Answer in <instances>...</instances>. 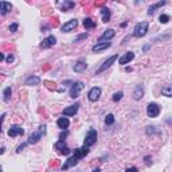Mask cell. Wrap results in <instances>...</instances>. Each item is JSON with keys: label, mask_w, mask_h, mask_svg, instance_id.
<instances>
[{"label": "cell", "mask_w": 172, "mask_h": 172, "mask_svg": "<svg viewBox=\"0 0 172 172\" xmlns=\"http://www.w3.org/2000/svg\"><path fill=\"white\" fill-rule=\"evenodd\" d=\"M148 27H149V23L148 22H140V23H137L134 26L133 28V37L134 38H143L145 37L147 33H148Z\"/></svg>", "instance_id": "cell-1"}, {"label": "cell", "mask_w": 172, "mask_h": 172, "mask_svg": "<svg viewBox=\"0 0 172 172\" xmlns=\"http://www.w3.org/2000/svg\"><path fill=\"white\" fill-rule=\"evenodd\" d=\"M46 133V125H40L39 126V129L37 130V132H34V133H31L30 134V137H28V144H37L40 139H42V136Z\"/></svg>", "instance_id": "cell-2"}, {"label": "cell", "mask_w": 172, "mask_h": 172, "mask_svg": "<svg viewBox=\"0 0 172 172\" xmlns=\"http://www.w3.org/2000/svg\"><path fill=\"white\" fill-rule=\"evenodd\" d=\"M97 139H98V134H97V130L96 129H90L88 133L85 136V145L86 147H92L97 143Z\"/></svg>", "instance_id": "cell-3"}, {"label": "cell", "mask_w": 172, "mask_h": 172, "mask_svg": "<svg viewBox=\"0 0 172 172\" xmlns=\"http://www.w3.org/2000/svg\"><path fill=\"white\" fill-rule=\"evenodd\" d=\"M117 59H119V55H117V54H116V55H112V57H109V58H108V59H106L105 62L102 63L101 66L98 67V70L96 71V75L101 74V73H104V71H105V70H108V69H109V67H110V66H112L113 63H114Z\"/></svg>", "instance_id": "cell-4"}, {"label": "cell", "mask_w": 172, "mask_h": 172, "mask_svg": "<svg viewBox=\"0 0 172 172\" xmlns=\"http://www.w3.org/2000/svg\"><path fill=\"white\" fill-rule=\"evenodd\" d=\"M83 88H85V83L82 82V81H77V82H74L73 85H71V89H70V97L71 98L78 97V94L82 92Z\"/></svg>", "instance_id": "cell-5"}, {"label": "cell", "mask_w": 172, "mask_h": 172, "mask_svg": "<svg viewBox=\"0 0 172 172\" xmlns=\"http://www.w3.org/2000/svg\"><path fill=\"white\" fill-rule=\"evenodd\" d=\"M147 114L151 117V119H153V117H157V116L160 114V106L157 105V104H155V102L148 104V106H147Z\"/></svg>", "instance_id": "cell-6"}, {"label": "cell", "mask_w": 172, "mask_h": 172, "mask_svg": "<svg viewBox=\"0 0 172 172\" xmlns=\"http://www.w3.org/2000/svg\"><path fill=\"white\" fill-rule=\"evenodd\" d=\"M54 148L57 149L58 152L61 153V155H69L70 153V148L69 147H66V144H65V141H62V140H58V141L54 144Z\"/></svg>", "instance_id": "cell-7"}, {"label": "cell", "mask_w": 172, "mask_h": 172, "mask_svg": "<svg viewBox=\"0 0 172 172\" xmlns=\"http://www.w3.org/2000/svg\"><path fill=\"white\" fill-rule=\"evenodd\" d=\"M77 26H78V20L71 19L69 22H66V23L61 27V31H62V33H70V31H73V30L77 28Z\"/></svg>", "instance_id": "cell-8"}, {"label": "cell", "mask_w": 172, "mask_h": 172, "mask_svg": "<svg viewBox=\"0 0 172 172\" xmlns=\"http://www.w3.org/2000/svg\"><path fill=\"white\" fill-rule=\"evenodd\" d=\"M24 129L19 125H11L10 129H8V136L10 137H16V136H23Z\"/></svg>", "instance_id": "cell-9"}, {"label": "cell", "mask_w": 172, "mask_h": 172, "mask_svg": "<svg viewBox=\"0 0 172 172\" xmlns=\"http://www.w3.org/2000/svg\"><path fill=\"white\" fill-rule=\"evenodd\" d=\"M78 108H79V104L77 102L74 104V105H70V106H67L63 109V116H66V117H71V116H75L77 114V112H78Z\"/></svg>", "instance_id": "cell-10"}, {"label": "cell", "mask_w": 172, "mask_h": 172, "mask_svg": "<svg viewBox=\"0 0 172 172\" xmlns=\"http://www.w3.org/2000/svg\"><path fill=\"white\" fill-rule=\"evenodd\" d=\"M101 89L99 88H92L90 89V92H89V94H88V98L90 99L92 102H96L97 99L101 97Z\"/></svg>", "instance_id": "cell-11"}, {"label": "cell", "mask_w": 172, "mask_h": 172, "mask_svg": "<svg viewBox=\"0 0 172 172\" xmlns=\"http://www.w3.org/2000/svg\"><path fill=\"white\" fill-rule=\"evenodd\" d=\"M55 43H57V38L54 37V35H50V37H47L46 39L42 40L40 47H42V48H50V47H53Z\"/></svg>", "instance_id": "cell-12"}, {"label": "cell", "mask_w": 172, "mask_h": 172, "mask_svg": "<svg viewBox=\"0 0 172 172\" xmlns=\"http://www.w3.org/2000/svg\"><path fill=\"white\" fill-rule=\"evenodd\" d=\"M78 160L79 159H77L75 156H71V157H69L66 161H65V164H63L61 168H62V171H66V169H69L70 167H74V165H77L78 164Z\"/></svg>", "instance_id": "cell-13"}, {"label": "cell", "mask_w": 172, "mask_h": 172, "mask_svg": "<svg viewBox=\"0 0 172 172\" xmlns=\"http://www.w3.org/2000/svg\"><path fill=\"white\" fill-rule=\"evenodd\" d=\"M133 58H134V54L132 51H128V53H125L121 58H119V63L120 65H126V63H129L130 61H133Z\"/></svg>", "instance_id": "cell-14"}, {"label": "cell", "mask_w": 172, "mask_h": 172, "mask_svg": "<svg viewBox=\"0 0 172 172\" xmlns=\"http://www.w3.org/2000/svg\"><path fill=\"white\" fill-rule=\"evenodd\" d=\"M89 153V147L83 145L82 148H77L74 151V156L77 157V159H82V157H85L86 155Z\"/></svg>", "instance_id": "cell-15"}, {"label": "cell", "mask_w": 172, "mask_h": 172, "mask_svg": "<svg viewBox=\"0 0 172 172\" xmlns=\"http://www.w3.org/2000/svg\"><path fill=\"white\" fill-rule=\"evenodd\" d=\"M112 46V43L109 42H104V43H97V44H94L93 46V51L94 53H99V51H104V50H106V48H109Z\"/></svg>", "instance_id": "cell-16"}, {"label": "cell", "mask_w": 172, "mask_h": 172, "mask_svg": "<svg viewBox=\"0 0 172 172\" xmlns=\"http://www.w3.org/2000/svg\"><path fill=\"white\" fill-rule=\"evenodd\" d=\"M114 35H116L114 30H112V28L106 30L105 33H104V34L101 35V38H99V42H104V40H110L112 38H114Z\"/></svg>", "instance_id": "cell-17"}, {"label": "cell", "mask_w": 172, "mask_h": 172, "mask_svg": "<svg viewBox=\"0 0 172 172\" xmlns=\"http://www.w3.org/2000/svg\"><path fill=\"white\" fill-rule=\"evenodd\" d=\"M40 83V78L37 75H30L28 78L26 79V85L27 86H37Z\"/></svg>", "instance_id": "cell-18"}, {"label": "cell", "mask_w": 172, "mask_h": 172, "mask_svg": "<svg viewBox=\"0 0 172 172\" xmlns=\"http://www.w3.org/2000/svg\"><path fill=\"white\" fill-rule=\"evenodd\" d=\"M86 67H88V65H86V62H83V61H78L74 65V67H73V70L75 71V73H82V71H85L86 70Z\"/></svg>", "instance_id": "cell-19"}, {"label": "cell", "mask_w": 172, "mask_h": 172, "mask_svg": "<svg viewBox=\"0 0 172 172\" xmlns=\"http://www.w3.org/2000/svg\"><path fill=\"white\" fill-rule=\"evenodd\" d=\"M144 97V89L143 86H136L134 88V92H133V98L136 101H139V99H141Z\"/></svg>", "instance_id": "cell-20"}, {"label": "cell", "mask_w": 172, "mask_h": 172, "mask_svg": "<svg viewBox=\"0 0 172 172\" xmlns=\"http://www.w3.org/2000/svg\"><path fill=\"white\" fill-rule=\"evenodd\" d=\"M12 10V6L10 3L7 2H2L0 3V12H2V15H7L8 12H10Z\"/></svg>", "instance_id": "cell-21"}, {"label": "cell", "mask_w": 172, "mask_h": 172, "mask_svg": "<svg viewBox=\"0 0 172 172\" xmlns=\"http://www.w3.org/2000/svg\"><path fill=\"white\" fill-rule=\"evenodd\" d=\"M57 124H58V126H59L61 129H67L69 128V125H70V121H69V119H66V117H61V119H58V121H57Z\"/></svg>", "instance_id": "cell-22"}, {"label": "cell", "mask_w": 172, "mask_h": 172, "mask_svg": "<svg viewBox=\"0 0 172 172\" xmlns=\"http://www.w3.org/2000/svg\"><path fill=\"white\" fill-rule=\"evenodd\" d=\"M101 15H102V22L104 23H108V22L110 20V11H109V8H101Z\"/></svg>", "instance_id": "cell-23"}, {"label": "cell", "mask_w": 172, "mask_h": 172, "mask_svg": "<svg viewBox=\"0 0 172 172\" xmlns=\"http://www.w3.org/2000/svg\"><path fill=\"white\" fill-rule=\"evenodd\" d=\"M145 132H147L148 136H153V134H160L161 130L157 128V126H155V125H149V126H147Z\"/></svg>", "instance_id": "cell-24"}, {"label": "cell", "mask_w": 172, "mask_h": 172, "mask_svg": "<svg viewBox=\"0 0 172 172\" xmlns=\"http://www.w3.org/2000/svg\"><path fill=\"white\" fill-rule=\"evenodd\" d=\"M163 6H165V2H157V3H155V4H152V6H149V8H148V15H152V13L157 10V8H160V7H163Z\"/></svg>", "instance_id": "cell-25"}, {"label": "cell", "mask_w": 172, "mask_h": 172, "mask_svg": "<svg viewBox=\"0 0 172 172\" xmlns=\"http://www.w3.org/2000/svg\"><path fill=\"white\" fill-rule=\"evenodd\" d=\"M83 26H85L86 30H92V28H94V27L97 26V23L93 19H90V18H86V19L83 20Z\"/></svg>", "instance_id": "cell-26"}, {"label": "cell", "mask_w": 172, "mask_h": 172, "mask_svg": "<svg viewBox=\"0 0 172 172\" xmlns=\"http://www.w3.org/2000/svg\"><path fill=\"white\" fill-rule=\"evenodd\" d=\"M12 96V89L11 88H6L4 89V92H3V97H4V101L8 102L10 101V98Z\"/></svg>", "instance_id": "cell-27"}, {"label": "cell", "mask_w": 172, "mask_h": 172, "mask_svg": "<svg viewBox=\"0 0 172 172\" xmlns=\"http://www.w3.org/2000/svg\"><path fill=\"white\" fill-rule=\"evenodd\" d=\"M75 6V3L74 2H65L62 4V11H69V10H71Z\"/></svg>", "instance_id": "cell-28"}, {"label": "cell", "mask_w": 172, "mask_h": 172, "mask_svg": "<svg viewBox=\"0 0 172 172\" xmlns=\"http://www.w3.org/2000/svg\"><path fill=\"white\" fill-rule=\"evenodd\" d=\"M113 123H114V116H113L112 113H109V114L105 117V124L106 125H112Z\"/></svg>", "instance_id": "cell-29"}, {"label": "cell", "mask_w": 172, "mask_h": 172, "mask_svg": "<svg viewBox=\"0 0 172 172\" xmlns=\"http://www.w3.org/2000/svg\"><path fill=\"white\" fill-rule=\"evenodd\" d=\"M159 20H160V23L165 24V23H168V22H169V16L165 15V13H161L160 18H159Z\"/></svg>", "instance_id": "cell-30"}, {"label": "cell", "mask_w": 172, "mask_h": 172, "mask_svg": "<svg viewBox=\"0 0 172 172\" xmlns=\"http://www.w3.org/2000/svg\"><path fill=\"white\" fill-rule=\"evenodd\" d=\"M123 96H124V93H123V92H116L114 94H113V101H114V102L120 101V99L123 98Z\"/></svg>", "instance_id": "cell-31"}, {"label": "cell", "mask_w": 172, "mask_h": 172, "mask_svg": "<svg viewBox=\"0 0 172 172\" xmlns=\"http://www.w3.org/2000/svg\"><path fill=\"white\" fill-rule=\"evenodd\" d=\"M43 85H46L47 89H50V90H54V89H55V86H57L55 82H51V81H44Z\"/></svg>", "instance_id": "cell-32"}, {"label": "cell", "mask_w": 172, "mask_h": 172, "mask_svg": "<svg viewBox=\"0 0 172 172\" xmlns=\"http://www.w3.org/2000/svg\"><path fill=\"white\" fill-rule=\"evenodd\" d=\"M18 27H19V26H18V23H13V24H11V26H10V31H11V33H16Z\"/></svg>", "instance_id": "cell-33"}, {"label": "cell", "mask_w": 172, "mask_h": 172, "mask_svg": "<svg viewBox=\"0 0 172 172\" xmlns=\"http://www.w3.org/2000/svg\"><path fill=\"white\" fill-rule=\"evenodd\" d=\"M85 38H88V34H82V35H78V37L75 38V42H79V40H82V39H85Z\"/></svg>", "instance_id": "cell-34"}, {"label": "cell", "mask_w": 172, "mask_h": 172, "mask_svg": "<svg viewBox=\"0 0 172 172\" xmlns=\"http://www.w3.org/2000/svg\"><path fill=\"white\" fill-rule=\"evenodd\" d=\"M144 161H145V164H147V165H151V164H152V159H151V156H145V157H144Z\"/></svg>", "instance_id": "cell-35"}, {"label": "cell", "mask_w": 172, "mask_h": 172, "mask_svg": "<svg viewBox=\"0 0 172 172\" xmlns=\"http://www.w3.org/2000/svg\"><path fill=\"white\" fill-rule=\"evenodd\" d=\"M27 144H28V143H24V144H22V145H19V147H18V149H16V152H18V153H20V152L24 149V147L27 145Z\"/></svg>", "instance_id": "cell-36"}, {"label": "cell", "mask_w": 172, "mask_h": 172, "mask_svg": "<svg viewBox=\"0 0 172 172\" xmlns=\"http://www.w3.org/2000/svg\"><path fill=\"white\" fill-rule=\"evenodd\" d=\"M59 160H53L51 163H50V167H54V168H57L58 165H59V163H58Z\"/></svg>", "instance_id": "cell-37"}, {"label": "cell", "mask_w": 172, "mask_h": 172, "mask_svg": "<svg viewBox=\"0 0 172 172\" xmlns=\"http://www.w3.org/2000/svg\"><path fill=\"white\" fill-rule=\"evenodd\" d=\"M125 172H139V169L136 167H130V168H126Z\"/></svg>", "instance_id": "cell-38"}, {"label": "cell", "mask_w": 172, "mask_h": 172, "mask_svg": "<svg viewBox=\"0 0 172 172\" xmlns=\"http://www.w3.org/2000/svg\"><path fill=\"white\" fill-rule=\"evenodd\" d=\"M66 136H67V132L65 130V132H62V133L59 134V140H62V141H65V140H63V139H66Z\"/></svg>", "instance_id": "cell-39"}, {"label": "cell", "mask_w": 172, "mask_h": 172, "mask_svg": "<svg viewBox=\"0 0 172 172\" xmlns=\"http://www.w3.org/2000/svg\"><path fill=\"white\" fill-rule=\"evenodd\" d=\"M6 61H7L8 63H11V62L13 61V55H12V54H10V55H8V57H7V59H6Z\"/></svg>", "instance_id": "cell-40"}, {"label": "cell", "mask_w": 172, "mask_h": 172, "mask_svg": "<svg viewBox=\"0 0 172 172\" xmlns=\"http://www.w3.org/2000/svg\"><path fill=\"white\" fill-rule=\"evenodd\" d=\"M149 48H151V44H145V46H144V47H143V50H144V51H145V53L148 51V50H149Z\"/></svg>", "instance_id": "cell-41"}, {"label": "cell", "mask_w": 172, "mask_h": 172, "mask_svg": "<svg viewBox=\"0 0 172 172\" xmlns=\"http://www.w3.org/2000/svg\"><path fill=\"white\" fill-rule=\"evenodd\" d=\"M4 59V54L2 53V54H0V61H3Z\"/></svg>", "instance_id": "cell-42"}, {"label": "cell", "mask_w": 172, "mask_h": 172, "mask_svg": "<svg viewBox=\"0 0 172 172\" xmlns=\"http://www.w3.org/2000/svg\"><path fill=\"white\" fill-rule=\"evenodd\" d=\"M93 172H101V168H96V169H93Z\"/></svg>", "instance_id": "cell-43"}]
</instances>
